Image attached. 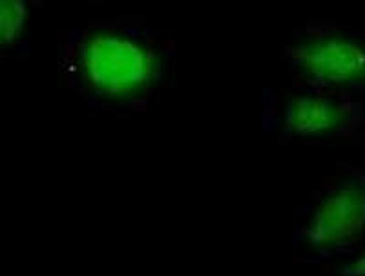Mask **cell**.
<instances>
[{"mask_svg":"<svg viewBox=\"0 0 365 276\" xmlns=\"http://www.w3.org/2000/svg\"><path fill=\"white\" fill-rule=\"evenodd\" d=\"M66 59L75 88L117 108L148 99L165 68L163 53L146 34L115 28L81 31Z\"/></svg>","mask_w":365,"mask_h":276,"instance_id":"cell-1","label":"cell"},{"mask_svg":"<svg viewBox=\"0 0 365 276\" xmlns=\"http://www.w3.org/2000/svg\"><path fill=\"white\" fill-rule=\"evenodd\" d=\"M364 236L365 167L319 188L305 207L292 249L305 262H327L353 252Z\"/></svg>","mask_w":365,"mask_h":276,"instance_id":"cell-2","label":"cell"},{"mask_svg":"<svg viewBox=\"0 0 365 276\" xmlns=\"http://www.w3.org/2000/svg\"><path fill=\"white\" fill-rule=\"evenodd\" d=\"M289 59L318 88H365V46L344 35H316L291 48Z\"/></svg>","mask_w":365,"mask_h":276,"instance_id":"cell-3","label":"cell"},{"mask_svg":"<svg viewBox=\"0 0 365 276\" xmlns=\"http://www.w3.org/2000/svg\"><path fill=\"white\" fill-rule=\"evenodd\" d=\"M349 118V106L341 101L318 93H303L285 101L278 125L287 136L319 138L345 128Z\"/></svg>","mask_w":365,"mask_h":276,"instance_id":"cell-4","label":"cell"},{"mask_svg":"<svg viewBox=\"0 0 365 276\" xmlns=\"http://www.w3.org/2000/svg\"><path fill=\"white\" fill-rule=\"evenodd\" d=\"M26 4L19 0H6L0 4V34L6 46L17 41L24 30Z\"/></svg>","mask_w":365,"mask_h":276,"instance_id":"cell-5","label":"cell"},{"mask_svg":"<svg viewBox=\"0 0 365 276\" xmlns=\"http://www.w3.org/2000/svg\"><path fill=\"white\" fill-rule=\"evenodd\" d=\"M338 276H365V252L353 264H345L338 269Z\"/></svg>","mask_w":365,"mask_h":276,"instance_id":"cell-6","label":"cell"}]
</instances>
